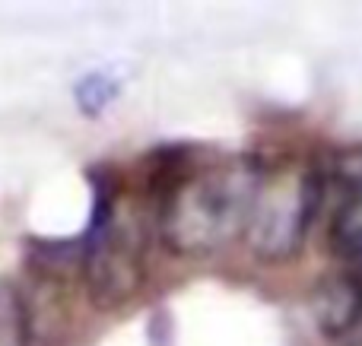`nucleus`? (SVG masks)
<instances>
[{
    "mask_svg": "<svg viewBox=\"0 0 362 346\" xmlns=\"http://www.w3.org/2000/svg\"><path fill=\"white\" fill-rule=\"evenodd\" d=\"M29 340V321L19 296L0 286V346H25Z\"/></svg>",
    "mask_w": 362,
    "mask_h": 346,
    "instance_id": "nucleus-5",
    "label": "nucleus"
},
{
    "mask_svg": "<svg viewBox=\"0 0 362 346\" xmlns=\"http://www.w3.org/2000/svg\"><path fill=\"white\" fill-rule=\"evenodd\" d=\"M146 248H150V213L144 201L118 194L99 178L93 220L83 235V280L95 305H121L144 286Z\"/></svg>",
    "mask_w": 362,
    "mask_h": 346,
    "instance_id": "nucleus-2",
    "label": "nucleus"
},
{
    "mask_svg": "<svg viewBox=\"0 0 362 346\" xmlns=\"http://www.w3.org/2000/svg\"><path fill=\"white\" fill-rule=\"evenodd\" d=\"M115 93H118V86H115L108 76L89 73L86 80L76 86V102H80V108H83L86 114H99L102 108H105L108 102L115 99Z\"/></svg>",
    "mask_w": 362,
    "mask_h": 346,
    "instance_id": "nucleus-6",
    "label": "nucleus"
},
{
    "mask_svg": "<svg viewBox=\"0 0 362 346\" xmlns=\"http://www.w3.org/2000/svg\"><path fill=\"white\" fill-rule=\"evenodd\" d=\"M264 165L248 156H226L169 175L156 210L165 248L181 258H206L245 239Z\"/></svg>",
    "mask_w": 362,
    "mask_h": 346,
    "instance_id": "nucleus-1",
    "label": "nucleus"
},
{
    "mask_svg": "<svg viewBox=\"0 0 362 346\" xmlns=\"http://www.w3.org/2000/svg\"><path fill=\"white\" fill-rule=\"evenodd\" d=\"M318 201L321 178L312 169H302V165L264 169L255 191V203H251L248 229H245L251 254L267 264L289 261L302 248Z\"/></svg>",
    "mask_w": 362,
    "mask_h": 346,
    "instance_id": "nucleus-3",
    "label": "nucleus"
},
{
    "mask_svg": "<svg viewBox=\"0 0 362 346\" xmlns=\"http://www.w3.org/2000/svg\"><path fill=\"white\" fill-rule=\"evenodd\" d=\"M353 191L337 210L331 226V245L344 258H362V169L350 178Z\"/></svg>",
    "mask_w": 362,
    "mask_h": 346,
    "instance_id": "nucleus-4",
    "label": "nucleus"
}]
</instances>
